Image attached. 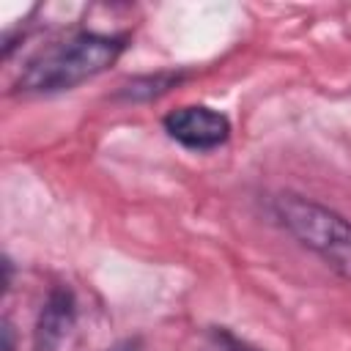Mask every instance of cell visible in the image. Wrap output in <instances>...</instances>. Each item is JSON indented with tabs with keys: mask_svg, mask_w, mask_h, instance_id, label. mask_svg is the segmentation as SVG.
Segmentation results:
<instances>
[{
	"mask_svg": "<svg viewBox=\"0 0 351 351\" xmlns=\"http://www.w3.org/2000/svg\"><path fill=\"white\" fill-rule=\"evenodd\" d=\"M126 49V36L77 33L30 58L16 77L22 93H60L71 90L118 63Z\"/></svg>",
	"mask_w": 351,
	"mask_h": 351,
	"instance_id": "6da1fadb",
	"label": "cell"
},
{
	"mask_svg": "<svg viewBox=\"0 0 351 351\" xmlns=\"http://www.w3.org/2000/svg\"><path fill=\"white\" fill-rule=\"evenodd\" d=\"M271 211L302 247L351 282V222L343 214L296 192H280L271 200Z\"/></svg>",
	"mask_w": 351,
	"mask_h": 351,
	"instance_id": "7a4b0ae2",
	"label": "cell"
},
{
	"mask_svg": "<svg viewBox=\"0 0 351 351\" xmlns=\"http://www.w3.org/2000/svg\"><path fill=\"white\" fill-rule=\"evenodd\" d=\"M162 126L178 145L189 151H214L230 137L228 115L206 104L176 107L162 118Z\"/></svg>",
	"mask_w": 351,
	"mask_h": 351,
	"instance_id": "3957f363",
	"label": "cell"
},
{
	"mask_svg": "<svg viewBox=\"0 0 351 351\" xmlns=\"http://www.w3.org/2000/svg\"><path fill=\"white\" fill-rule=\"evenodd\" d=\"M74 318H77L74 293L66 285H55L38 310L30 351H60L63 340L74 326Z\"/></svg>",
	"mask_w": 351,
	"mask_h": 351,
	"instance_id": "277c9868",
	"label": "cell"
},
{
	"mask_svg": "<svg viewBox=\"0 0 351 351\" xmlns=\"http://www.w3.org/2000/svg\"><path fill=\"white\" fill-rule=\"evenodd\" d=\"M197 351H261V348H255V346H250L247 340L236 337V335H233L230 329H225V326H211V329L203 335Z\"/></svg>",
	"mask_w": 351,
	"mask_h": 351,
	"instance_id": "5b68a950",
	"label": "cell"
},
{
	"mask_svg": "<svg viewBox=\"0 0 351 351\" xmlns=\"http://www.w3.org/2000/svg\"><path fill=\"white\" fill-rule=\"evenodd\" d=\"M3 351H16V340H14V326L8 321H3Z\"/></svg>",
	"mask_w": 351,
	"mask_h": 351,
	"instance_id": "8992f818",
	"label": "cell"
},
{
	"mask_svg": "<svg viewBox=\"0 0 351 351\" xmlns=\"http://www.w3.org/2000/svg\"><path fill=\"white\" fill-rule=\"evenodd\" d=\"M107 351H143V343H140L137 337H126V340L115 343V346H112V348H107Z\"/></svg>",
	"mask_w": 351,
	"mask_h": 351,
	"instance_id": "52a82bcc",
	"label": "cell"
}]
</instances>
